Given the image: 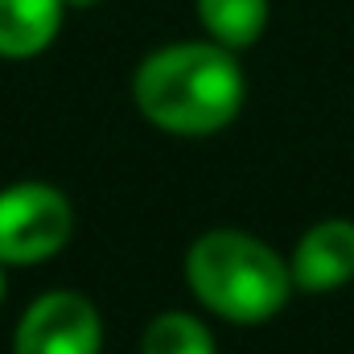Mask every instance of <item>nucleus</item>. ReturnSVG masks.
I'll use <instances>...</instances> for the list:
<instances>
[{
    "mask_svg": "<svg viewBox=\"0 0 354 354\" xmlns=\"http://www.w3.org/2000/svg\"><path fill=\"white\" fill-rule=\"evenodd\" d=\"M185 284L223 322L260 326L276 317L292 297V272L264 239L218 227L194 239L185 252Z\"/></svg>",
    "mask_w": 354,
    "mask_h": 354,
    "instance_id": "obj_2",
    "label": "nucleus"
},
{
    "mask_svg": "<svg viewBox=\"0 0 354 354\" xmlns=\"http://www.w3.org/2000/svg\"><path fill=\"white\" fill-rule=\"evenodd\" d=\"M248 95L235 50L218 41H174L153 50L132 79L140 115L174 136H214L223 132Z\"/></svg>",
    "mask_w": 354,
    "mask_h": 354,
    "instance_id": "obj_1",
    "label": "nucleus"
},
{
    "mask_svg": "<svg viewBox=\"0 0 354 354\" xmlns=\"http://www.w3.org/2000/svg\"><path fill=\"white\" fill-rule=\"evenodd\" d=\"M140 354H218L214 334L194 317V313H157L140 338Z\"/></svg>",
    "mask_w": 354,
    "mask_h": 354,
    "instance_id": "obj_8",
    "label": "nucleus"
},
{
    "mask_svg": "<svg viewBox=\"0 0 354 354\" xmlns=\"http://www.w3.org/2000/svg\"><path fill=\"white\" fill-rule=\"evenodd\" d=\"M66 0H0V58H37L62 29Z\"/></svg>",
    "mask_w": 354,
    "mask_h": 354,
    "instance_id": "obj_6",
    "label": "nucleus"
},
{
    "mask_svg": "<svg viewBox=\"0 0 354 354\" xmlns=\"http://www.w3.org/2000/svg\"><path fill=\"white\" fill-rule=\"evenodd\" d=\"M75 210L62 189L46 181H17L0 189V264H41L66 248Z\"/></svg>",
    "mask_w": 354,
    "mask_h": 354,
    "instance_id": "obj_3",
    "label": "nucleus"
},
{
    "mask_svg": "<svg viewBox=\"0 0 354 354\" xmlns=\"http://www.w3.org/2000/svg\"><path fill=\"white\" fill-rule=\"evenodd\" d=\"M198 21L210 41L227 50H248L264 37L268 29V0H194Z\"/></svg>",
    "mask_w": 354,
    "mask_h": 354,
    "instance_id": "obj_7",
    "label": "nucleus"
},
{
    "mask_svg": "<svg viewBox=\"0 0 354 354\" xmlns=\"http://www.w3.org/2000/svg\"><path fill=\"white\" fill-rule=\"evenodd\" d=\"M99 0H66V8H95Z\"/></svg>",
    "mask_w": 354,
    "mask_h": 354,
    "instance_id": "obj_9",
    "label": "nucleus"
},
{
    "mask_svg": "<svg viewBox=\"0 0 354 354\" xmlns=\"http://www.w3.org/2000/svg\"><path fill=\"white\" fill-rule=\"evenodd\" d=\"M103 317L83 292H41L12 334V354H99Z\"/></svg>",
    "mask_w": 354,
    "mask_h": 354,
    "instance_id": "obj_4",
    "label": "nucleus"
},
{
    "mask_svg": "<svg viewBox=\"0 0 354 354\" xmlns=\"http://www.w3.org/2000/svg\"><path fill=\"white\" fill-rule=\"evenodd\" d=\"M292 288L301 292H334L354 280V223L351 218H322L313 223L292 248Z\"/></svg>",
    "mask_w": 354,
    "mask_h": 354,
    "instance_id": "obj_5",
    "label": "nucleus"
},
{
    "mask_svg": "<svg viewBox=\"0 0 354 354\" xmlns=\"http://www.w3.org/2000/svg\"><path fill=\"white\" fill-rule=\"evenodd\" d=\"M0 301H4V264H0Z\"/></svg>",
    "mask_w": 354,
    "mask_h": 354,
    "instance_id": "obj_10",
    "label": "nucleus"
}]
</instances>
